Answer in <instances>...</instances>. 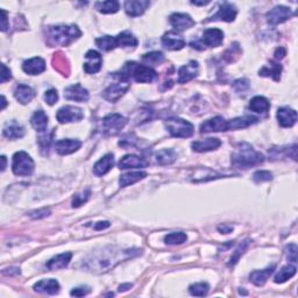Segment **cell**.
<instances>
[{
    "label": "cell",
    "instance_id": "obj_1",
    "mask_svg": "<svg viewBox=\"0 0 298 298\" xmlns=\"http://www.w3.org/2000/svg\"><path fill=\"white\" fill-rule=\"evenodd\" d=\"M133 251H121L120 248L115 247V246H109L100 251L93 252L89 258L84 262V267L87 270L93 271V273H104L108 271L111 268L115 267L122 260V258L133 257V255H138L140 253H132Z\"/></svg>",
    "mask_w": 298,
    "mask_h": 298
},
{
    "label": "cell",
    "instance_id": "obj_2",
    "mask_svg": "<svg viewBox=\"0 0 298 298\" xmlns=\"http://www.w3.org/2000/svg\"><path fill=\"white\" fill-rule=\"evenodd\" d=\"M44 37L48 46L68 47L69 44L82 37V32L76 25L48 26L44 29Z\"/></svg>",
    "mask_w": 298,
    "mask_h": 298
},
{
    "label": "cell",
    "instance_id": "obj_3",
    "mask_svg": "<svg viewBox=\"0 0 298 298\" xmlns=\"http://www.w3.org/2000/svg\"><path fill=\"white\" fill-rule=\"evenodd\" d=\"M264 161L263 155L255 150L247 142H241L236 146L232 154V164L236 168H252L259 166Z\"/></svg>",
    "mask_w": 298,
    "mask_h": 298
},
{
    "label": "cell",
    "instance_id": "obj_4",
    "mask_svg": "<svg viewBox=\"0 0 298 298\" xmlns=\"http://www.w3.org/2000/svg\"><path fill=\"white\" fill-rule=\"evenodd\" d=\"M156 76V71L150 67L142 66L137 62H127L119 73L114 74V77L119 80H128L133 77L138 83H151Z\"/></svg>",
    "mask_w": 298,
    "mask_h": 298
},
{
    "label": "cell",
    "instance_id": "obj_5",
    "mask_svg": "<svg viewBox=\"0 0 298 298\" xmlns=\"http://www.w3.org/2000/svg\"><path fill=\"white\" fill-rule=\"evenodd\" d=\"M224 41V33L223 31H220L218 28H209L205 29V32L203 33V37L200 40L192 41L191 42V47L195 49L203 50L206 47L213 48L218 47L223 43Z\"/></svg>",
    "mask_w": 298,
    "mask_h": 298
},
{
    "label": "cell",
    "instance_id": "obj_6",
    "mask_svg": "<svg viewBox=\"0 0 298 298\" xmlns=\"http://www.w3.org/2000/svg\"><path fill=\"white\" fill-rule=\"evenodd\" d=\"M164 124H166L168 132H169L174 138H190L192 137L193 131H195L193 125L191 124V122L181 118H169L167 119Z\"/></svg>",
    "mask_w": 298,
    "mask_h": 298
},
{
    "label": "cell",
    "instance_id": "obj_7",
    "mask_svg": "<svg viewBox=\"0 0 298 298\" xmlns=\"http://www.w3.org/2000/svg\"><path fill=\"white\" fill-rule=\"evenodd\" d=\"M35 163L26 151H18L13 155L12 170L17 176H31L33 174Z\"/></svg>",
    "mask_w": 298,
    "mask_h": 298
},
{
    "label": "cell",
    "instance_id": "obj_8",
    "mask_svg": "<svg viewBox=\"0 0 298 298\" xmlns=\"http://www.w3.org/2000/svg\"><path fill=\"white\" fill-rule=\"evenodd\" d=\"M127 124V119L118 113L106 115L102 120V131L106 135H115Z\"/></svg>",
    "mask_w": 298,
    "mask_h": 298
},
{
    "label": "cell",
    "instance_id": "obj_9",
    "mask_svg": "<svg viewBox=\"0 0 298 298\" xmlns=\"http://www.w3.org/2000/svg\"><path fill=\"white\" fill-rule=\"evenodd\" d=\"M128 89V80H119L118 83H114L109 87H106L103 91V97L104 99H106L110 103H115L127 92Z\"/></svg>",
    "mask_w": 298,
    "mask_h": 298
},
{
    "label": "cell",
    "instance_id": "obj_10",
    "mask_svg": "<svg viewBox=\"0 0 298 298\" xmlns=\"http://www.w3.org/2000/svg\"><path fill=\"white\" fill-rule=\"evenodd\" d=\"M57 120L61 124H69V122L80 121L84 118L83 110L79 108H74V106H64L60 109L56 113Z\"/></svg>",
    "mask_w": 298,
    "mask_h": 298
},
{
    "label": "cell",
    "instance_id": "obj_11",
    "mask_svg": "<svg viewBox=\"0 0 298 298\" xmlns=\"http://www.w3.org/2000/svg\"><path fill=\"white\" fill-rule=\"evenodd\" d=\"M293 15L294 13L289 7H286V6H276V7L270 9L265 17H267V21L269 22L270 25L275 26L287 21L288 19H290Z\"/></svg>",
    "mask_w": 298,
    "mask_h": 298
},
{
    "label": "cell",
    "instance_id": "obj_12",
    "mask_svg": "<svg viewBox=\"0 0 298 298\" xmlns=\"http://www.w3.org/2000/svg\"><path fill=\"white\" fill-rule=\"evenodd\" d=\"M236 14H238V11H236L235 6L231 4V2H223L220 5V7L218 9V12L216 13L213 17H211L207 21H225V22H232L234 21V19L236 18Z\"/></svg>",
    "mask_w": 298,
    "mask_h": 298
},
{
    "label": "cell",
    "instance_id": "obj_13",
    "mask_svg": "<svg viewBox=\"0 0 298 298\" xmlns=\"http://www.w3.org/2000/svg\"><path fill=\"white\" fill-rule=\"evenodd\" d=\"M85 63H84V71L86 74H97L102 69L103 57L98 51L89 50L85 54Z\"/></svg>",
    "mask_w": 298,
    "mask_h": 298
},
{
    "label": "cell",
    "instance_id": "obj_14",
    "mask_svg": "<svg viewBox=\"0 0 298 298\" xmlns=\"http://www.w3.org/2000/svg\"><path fill=\"white\" fill-rule=\"evenodd\" d=\"M64 97L68 100H74V102L85 103L89 100V91L83 87L80 84H74V85L68 86L64 90Z\"/></svg>",
    "mask_w": 298,
    "mask_h": 298
},
{
    "label": "cell",
    "instance_id": "obj_15",
    "mask_svg": "<svg viewBox=\"0 0 298 298\" xmlns=\"http://www.w3.org/2000/svg\"><path fill=\"white\" fill-rule=\"evenodd\" d=\"M228 131V121L225 120L223 116H215L209 119L200 125V133H211V132H226Z\"/></svg>",
    "mask_w": 298,
    "mask_h": 298
},
{
    "label": "cell",
    "instance_id": "obj_16",
    "mask_svg": "<svg viewBox=\"0 0 298 298\" xmlns=\"http://www.w3.org/2000/svg\"><path fill=\"white\" fill-rule=\"evenodd\" d=\"M169 21L171 26L175 28V31L177 32L186 31V29L191 28L195 25L193 19L189 14H186V13H174V14L170 15Z\"/></svg>",
    "mask_w": 298,
    "mask_h": 298
},
{
    "label": "cell",
    "instance_id": "obj_17",
    "mask_svg": "<svg viewBox=\"0 0 298 298\" xmlns=\"http://www.w3.org/2000/svg\"><path fill=\"white\" fill-rule=\"evenodd\" d=\"M162 44L168 50H181L186 46V41L177 32H168L162 37Z\"/></svg>",
    "mask_w": 298,
    "mask_h": 298
},
{
    "label": "cell",
    "instance_id": "obj_18",
    "mask_svg": "<svg viewBox=\"0 0 298 298\" xmlns=\"http://www.w3.org/2000/svg\"><path fill=\"white\" fill-rule=\"evenodd\" d=\"M22 70H24L26 74H32V76L40 74L46 70V62H44L43 58L41 57L29 58V60L25 61V62L22 63Z\"/></svg>",
    "mask_w": 298,
    "mask_h": 298
},
{
    "label": "cell",
    "instance_id": "obj_19",
    "mask_svg": "<svg viewBox=\"0 0 298 298\" xmlns=\"http://www.w3.org/2000/svg\"><path fill=\"white\" fill-rule=\"evenodd\" d=\"M149 6H150V1L148 0H128L125 2V11L129 17H139L144 14Z\"/></svg>",
    "mask_w": 298,
    "mask_h": 298
},
{
    "label": "cell",
    "instance_id": "obj_20",
    "mask_svg": "<svg viewBox=\"0 0 298 298\" xmlns=\"http://www.w3.org/2000/svg\"><path fill=\"white\" fill-rule=\"evenodd\" d=\"M277 120L282 127H293L297 121V112L289 108H281L277 110Z\"/></svg>",
    "mask_w": 298,
    "mask_h": 298
},
{
    "label": "cell",
    "instance_id": "obj_21",
    "mask_svg": "<svg viewBox=\"0 0 298 298\" xmlns=\"http://www.w3.org/2000/svg\"><path fill=\"white\" fill-rule=\"evenodd\" d=\"M198 74V63L196 61H190L186 66L181 67L178 71V83L183 84L190 82Z\"/></svg>",
    "mask_w": 298,
    "mask_h": 298
},
{
    "label": "cell",
    "instance_id": "obj_22",
    "mask_svg": "<svg viewBox=\"0 0 298 298\" xmlns=\"http://www.w3.org/2000/svg\"><path fill=\"white\" fill-rule=\"evenodd\" d=\"M82 146V142L74 139H64L55 144V149L60 155H69L77 151Z\"/></svg>",
    "mask_w": 298,
    "mask_h": 298
},
{
    "label": "cell",
    "instance_id": "obj_23",
    "mask_svg": "<svg viewBox=\"0 0 298 298\" xmlns=\"http://www.w3.org/2000/svg\"><path fill=\"white\" fill-rule=\"evenodd\" d=\"M2 134H4L5 138L9 139V140H17V139H21L24 137L25 128L18 121L12 120L6 122L4 128H2Z\"/></svg>",
    "mask_w": 298,
    "mask_h": 298
},
{
    "label": "cell",
    "instance_id": "obj_24",
    "mask_svg": "<svg viewBox=\"0 0 298 298\" xmlns=\"http://www.w3.org/2000/svg\"><path fill=\"white\" fill-rule=\"evenodd\" d=\"M119 169L126 170V169H139V168H145L147 166V162H146L144 158H141L140 156H137V155H126L119 161Z\"/></svg>",
    "mask_w": 298,
    "mask_h": 298
},
{
    "label": "cell",
    "instance_id": "obj_25",
    "mask_svg": "<svg viewBox=\"0 0 298 298\" xmlns=\"http://www.w3.org/2000/svg\"><path fill=\"white\" fill-rule=\"evenodd\" d=\"M33 289L37 293L47 294V295H56L60 291V283L54 278H48V280H41L34 284Z\"/></svg>",
    "mask_w": 298,
    "mask_h": 298
},
{
    "label": "cell",
    "instance_id": "obj_26",
    "mask_svg": "<svg viewBox=\"0 0 298 298\" xmlns=\"http://www.w3.org/2000/svg\"><path fill=\"white\" fill-rule=\"evenodd\" d=\"M222 145V141L217 138H209V139H204V140H199V141H195L192 142L191 147L195 151H198V153H205V151H211V150H216L218 149Z\"/></svg>",
    "mask_w": 298,
    "mask_h": 298
},
{
    "label": "cell",
    "instance_id": "obj_27",
    "mask_svg": "<svg viewBox=\"0 0 298 298\" xmlns=\"http://www.w3.org/2000/svg\"><path fill=\"white\" fill-rule=\"evenodd\" d=\"M14 97L19 103L22 105L29 104L32 99L35 97V91L31 86L26 85V84H19L14 89Z\"/></svg>",
    "mask_w": 298,
    "mask_h": 298
},
{
    "label": "cell",
    "instance_id": "obj_28",
    "mask_svg": "<svg viewBox=\"0 0 298 298\" xmlns=\"http://www.w3.org/2000/svg\"><path fill=\"white\" fill-rule=\"evenodd\" d=\"M71 258H73V253H70V252L58 254V255H56V257H54L53 259H50V260L48 261L47 268L49 270L64 269V268L68 267V264L70 263Z\"/></svg>",
    "mask_w": 298,
    "mask_h": 298
},
{
    "label": "cell",
    "instance_id": "obj_29",
    "mask_svg": "<svg viewBox=\"0 0 298 298\" xmlns=\"http://www.w3.org/2000/svg\"><path fill=\"white\" fill-rule=\"evenodd\" d=\"M113 166H114V156H113V154H106L95 164L93 173L97 176H103V175L108 174Z\"/></svg>",
    "mask_w": 298,
    "mask_h": 298
},
{
    "label": "cell",
    "instance_id": "obj_30",
    "mask_svg": "<svg viewBox=\"0 0 298 298\" xmlns=\"http://www.w3.org/2000/svg\"><path fill=\"white\" fill-rule=\"evenodd\" d=\"M275 270V265H270V267L265 268L263 270H254L251 274V282L253 284H255V286L261 287L263 286L265 282L268 281V278H269L271 275H273Z\"/></svg>",
    "mask_w": 298,
    "mask_h": 298
},
{
    "label": "cell",
    "instance_id": "obj_31",
    "mask_svg": "<svg viewBox=\"0 0 298 298\" xmlns=\"http://www.w3.org/2000/svg\"><path fill=\"white\" fill-rule=\"evenodd\" d=\"M259 120L258 118L252 115H245V116H239V118L232 119L228 121V131H234V129H241L249 127L251 125L257 124Z\"/></svg>",
    "mask_w": 298,
    "mask_h": 298
},
{
    "label": "cell",
    "instance_id": "obj_32",
    "mask_svg": "<svg viewBox=\"0 0 298 298\" xmlns=\"http://www.w3.org/2000/svg\"><path fill=\"white\" fill-rule=\"evenodd\" d=\"M31 124L33 128L38 133H43L47 131L48 127V116L43 111H37L31 118Z\"/></svg>",
    "mask_w": 298,
    "mask_h": 298
},
{
    "label": "cell",
    "instance_id": "obj_33",
    "mask_svg": "<svg viewBox=\"0 0 298 298\" xmlns=\"http://www.w3.org/2000/svg\"><path fill=\"white\" fill-rule=\"evenodd\" d=\"M249 109L252 110L253 112L257 113H261V114H265L270 109V103L269 100L262 96H257L254 97L249 103Z\"/></svg>",
    "mask_w": 298,
    "mask_h": 298
},
{
    "label": "cell",
    "instance_id": "obj_34",
    "mask_svg": "<svg viewBox=\"0 0 298 298\" xmlns=\"http://www.w3.org/2000/svg\"><path fill=\"white\" fill-rule=\"evenodd\" d=\"M145 177H147L146 171H132V173L121 175L120 180H119V184H120L121 187H125L144 180Z\"/></svg>",
    "mask_w": 298,
    "mask_h": 298
},
{
    "label": "cell",
    "instance_id": "obj_35",
    "mask_svg": "<svg viewBox=\"0 0 298 298\" xmlns=\"http://www.w3.org/2000/svg\"><path fill=\"white\" fill-rule=\"evenodd\" d=\"M116 44L120 48H135L138 46V38L133 35L131 32L125 31L115 37Z\"/></svg>",
    "mask_w": 298,
    "mask_h": 298
},
{
    "label": "cell",
    "instance_id": "obj_36",
    "mask_svg": "<svg viewBox=\"0 0 298 298\" xmlns=\"http://www.w3.org/2000/svg\"><path fill=\"white\" fill-rule=\"evenodd\" d=\"M177 160V153L174 149H162L156 154V162L160 166L173 164Z\"/></svg>",
    "mask_w": 298,
    "mask_h": 298
},
{
    "label": "cell",
    "instance_id": "obj_37",
    "mask_svg": "<svg viewBox=\"0 0 298 298\" xmlns=\"http://www.w3.org/2000/svg\"><path fill=\"white\" fill-rule=\"evenodd\" d=\"M281 73H282V66L278 63L270 62L269 66H265L259 71L260 76L262 77H271L274 80L281 79Z\"/></svg>",
    "mask_w": 298,
    "mask_h": 298
},
{
    "label": "cell",
    "instance_id": "obj_38",
    "mask_svg": "<svg viewBox=\"0 0 298 298\" xmlns=\"http://www.w3.org/2000/svg\"><path fill=\"white\" fill-rule=\"evenodd\" d=\"M95 7L97 11L103 13V14H113V13H116L119 11L120 5L115 0H108V1L96 2Z\"/></svg>",
    "mask_w": 298,
    "mask_h": 298
},
{
    "label": "cell",
    "instance_id": "obj_39",
    "mask_svg": "<svg viewBox=\"0 0 298 298\" xmlns=\"http://www.w3.org/2000/svg\"><path fill=\"white\" fill-rule=\"evenodd\" d=\"M295 275H296V267H295V265L288 264L278 271L277 275L274 278V282L277 284L284 283V282H287L289 278L294 277Z\"/></svg>",
    "mask_w": 298,
    "mask_h": 298
},
{
    "label": "cell",
    "instance_id": "obj_40",
    "mask_svg": "<svg viewBox=\"0 0 298 298\" xmlns=\"http://www.w3.org/2000/svg\"><path fill=\"white\" fill-rule=\"evenodd\" d=\"M96 44L104 51H111L118 47L115 37H109V35L97 38Z\"/></svg>",
    "mask_w": 298,
    "mask_h": 298
},
{
    "label": "cell",
    "instance_id": "obj_41",
    "mask_svg": "<svg viewBox=\"0 0 298 298\" xmlns=\"http://www.w3.org/2000/svg\"><path fill=\"white\" fill-rule=\"evenodd\" d=\"M187 240V235L183 232H174L164 236V242L167 245H182Z\"/></svg>",
    "mask_w": 298,
    "mask_h": 298
},
{
    "label": "cell",
    "instance_id": "obj_42",
    "mask_svg": "<svg viewBox=\"0 0 298 298\" xmlns=\"http://www.w3.org/2000/svg\"><path fill=\"white\" fill-rule=\"evenodd\" d=\"M210 290L209 284L205 283V282H200V283H195L191 284L189 287V291L192 296H197V297H203L207 295Z\"/></svg>",
    "mask_w": 298,
    "mask_h": 298
},
{
    "label": "cell",
    "instance_id": "obj_43",
    "mask_svg": "<svg viewBox=\"0 0 298 298\" xmlns=\"http://www.w3.org/2000/svg\"><path fill=\"white\" fill-rule=\"evenodd\" d=\"M142 60L148 64H160L164 61V55L161 51H151V53L145 54Z\"/></svg>",
    "mask_w": 298,
    "mask_h": 298
},
{
    "label": "cell",
    "instance_id": "obj_44",
    "mask_svg": "<svg viewBox=\"0 0 298 298\" xmlns=\"http://www.w3.org/2000/svg\"><path fill=\"white\" fill-rule=\"evenodd\" d=\"M248 244H249V240H246V241L242 242V244L239 245V247L236 248L235 253H234V254L232 255L231 260H229V262H228V265H229V267H232V265H234V264L236 263V262L239 261V259H240L241 255L244 254V253H245L246 248H247Z\"/></svg>",
    "mask_w": 298,
    "mask_h": 298
},
{
    "label": "cell",
    "instance_id": "obj_45",
    "mask_svg": "<svg viewBox=\"0 0 298 298\" xmlns=\"http://www.w3.org/2000/svg\"><path fill=\"white\" fill-rule=\"evenodd\" d=\"M90 195H91V192H90V190H85L83 191V192L77 193V195H74V199H73V206L74 207H79L82 206L84 203L87 202V199H89Z\"/></svg>",
    "mask_w": 298,
    "mask_h": 298
},
{
    "label": "cell",
    "instance_id": "obj_46",
    "mask_svg": "<svg viewBox=\"0 0 298 298\" xmlns=\"http://www.w3.org/2000/svg\"><path fill=\"white\" fill-rule=\"evenodd\" d=\"M253 180H254V182H257V183L268 182V181L273 180V174H271L270 171H267V170H259L254 174Z\"/></svg>",
    "mask_w": 298,
    "mask_h": 298
},
{
    "label": "cell",
    "instance_id": "obj_47",
    "mask_svg": "<svg viewBox=\"0 0 298 298\" xmlns=\"http://www.w3.org/2000/svg\"><path fill=\"white\" fill-rule=\"evenodd\" d=\"M54 68L61 73V68H68L69 69V63H68L67 58L63 56L62 53H57L54 55Z\"/></svg>",
    "mask_w": 298,
    "mask_h": 298
},
{
    "label": "cell",
    "instance_id": "obj_48",
    "mask_svg": "<svg viewBox=\"0 0 298 298\" xmlns=\"http://www.w3.org/2000/svg\"><path fill=\"white\" fill-rule=\"evenodd\" d=\"M44 100H46L48 105L53 106L54 104L58 100V93L56 90L50 89V90H48V91H46V93H44Z\"/></svg>",
    "mask_w": 298,
    "mask_h": 298
},
{
    "label": "cell",
    "instance_id": "obj_49",
    "mask_svg": "<svg viewBox=\"0 0 298 298\" xmlns=\"http://www.w3.org/2000/svg\"><path fill=\"white\" fill-rule=\"evenodd\" d=\"M297 246L295 244H290L289 246H287L286 248V254H287V258L288 260L291 261V262H297Z\"/></svg>",
    "mask_w": 298,
    "mask_h": 298
},
{
    "label": "cell",
    "instance_id": "obj_50",
    "mask_svg": "<svg viewBox=\"0 0 298 298\" xmlns=\"http://www.w3.org/2000/svg\"><path fill=\"white\" fill-rule=\"evenodd\" d=\"M233 87H234L236 92H245L246 90L249 89L248 79L240 78V79L235 80L234 84H233Z\"/></svg>",
    "mask_w": 298,
    "mask_h": 298
},
{
    "label": "cell",
    "instance_id": "obj_51",
    "mask_svg": "<svg viewBox=\"0 0 298 298\" xmlns=\"http://www.w3.org/2000/svg\"><path fill=\"white\" fill-rule=\"evenodd\" d=\"M90 293H91V289H90L89 287H78V288H74V289L71 290L70 295L74 297H83V296H86V295Z\"/></svg>",
    "mask_w": 298,
    "mask_h": 298
},
{
    "label": "cell",
    "instance_id": "obj_52",
    "mask_svg": "<svg viewBox=\"0 0 298 298\" xmlns=\"http://www.w3.org/2000/svg\"><path fill=\"white\" fill-rule=\"evenodd\" d=\"M50 215V211L48 209H41L37 210V211H33L29 213V217L32 219H41V218H46Z\"/></svg>",
    "mask_w": 298,
    "mask_h": 298
},
{
    "label": "cell",
    "instance_id": "obj_53",
    "mask_svg": "<svg viewBox=\"0 0 298 298\" xmlns=\"http://www.w3.org/2000/svg\"><path fill=\"white\" fill-rule=\"evenodd\" d=\"M51 139H53V133L48 137V135H44V137H41L38 138V144H40V147L42 150H44V149H49V146H50V142H51Z\"/></svg>",
    "mask_w": 298,
    "mask_h": 298
},
{
    "label": "cell",
    "instance_id": "obj_54",
    "mask_svg": "<svg viewBox=\"0 0 298 298\" xmlns=\"http://www.w3.org/2000/svg\"><path fill=\"white\" fill-rule=\"evenodd\" d=\"M11 78H12L11 70H9L8 68L5 66V64H2V66H1V79H0V82L5 83V82H7V80H9Z\"/></svg>",
    "mask_w": 298,
    "mask_h": 298
},
{
    "label": "cell",
    "instance_id": "obj_55",
    "mask_svg": "<svg viewBox=\"0 0 298 298\" xmlns=\"http://www.w3.org/2000/svg\"><path fill=\"white\" fill-rule=\"evenodd\" d=\"M8 28V22H7V12L5 9H1V31L6 32Z\"/></svg>",
    "mask_w": 298,
    "mask_h": 298
},
{
    "label": "cell",
    "instance_id": "obj_56",
    "mask_svg": "<svg viewBox=\"0 0 298 298\" xmlns=\"http://www.w3.org/2000/svg\"><path fill=\"white\" fill-rule=\"evenodd\" d=\"M286 55H287V50L284 49L283 47L277 48L276 51H275V58H276V60H282Z\"/></svg>",
    "mask_w": 298,
    "mask_h": 298
},
{
    "label": "cell",
    "instance_id": "obj_57",
    "mask_svg": "<svg viewBox=\"0 0 298 298\" xmlns=\"http://www.w3.org/2000/svg\"><path fill=\"white\" fill-rule=\"evenodd\" d=\"M110 227V223L109 222H99L95 225V229L99 231V229H104Z\"/></svg>",
    "mask_w": 298,
    "mask_h": 298
},
{
    "label": "cell",
    "instance_id": "obj_58",
    "mask_svg": "<svg viewBox=\"0 0 298 298\" xmlns=\"http://www.w3.org/2000/svg\"><path fill=\"white\" fill-rule=\"evenodd\" d=\"M218 229H219L220 233H225V234H227V233L232 232L233 228L231 227V226H227V225H225V224H224V225L219 226Z\"/></svg>",
    "mask_w": 298,
    "mask_h": 298
},
{
    "label": "cell",
    "instance_id": "obj_59",
    "mask_svg": "<svg viewBox=\"0 0 298 298\" xmlns=\"http://www.w3.org/2000/svg\"><path fill=\"white\" fill-rule=\"evenodd\" d=\"M133 287L132 283H126V284H122V286L119 287V291H126L128 289H131V288Z\"/></svg>",
    "mask_w": 298,
    "mask_h": 298
},
{
    "label": "cell",
    "instance_id": "obj_60",
    "mask_svg": "<svg viewBox=\"0 0 298 298\" xmlns=\"http://www.w3.org/2000/svg\"><path fill=\"white\" fill-rule=\"evenodd\" d=\"M210 1H191V4L196 5V6H205L209 4Z\"/></svg>",
    "mask_w": 298,
    "mask_h": 298
},
{
    "label": "cell",
    "instance_id": "obj_61",
    "mask_svg": "<svg viewBox=\"0 0 298 298\" xmlns=\"http://www.w3.org/2000/svg\"><path fill=\"white\" fill-rule=\"evenodd\" d=\"M1 161H2V167H1V171H4L6 169V157L2 155L1 156Z\"/></svg>",
    "mask_w": 298,
    "mask_h": 298
},
{
    "label": "cell",
    "instance_id": "obj_62",
    "mask_svg": "<svg viewBox=\"0 0 298 298\" xmlns=\"http://www.w3.org/2000/svg\"><path fill=\"white\" fill-rule=\"evenodd\" d=\"M1 99H2V105H1V110H4L6 108V105H7V102H6V98L4 96H1Z\"/></svg>",
    "mask_w": 298,
    "mask_h": 298
}]
</instances>
